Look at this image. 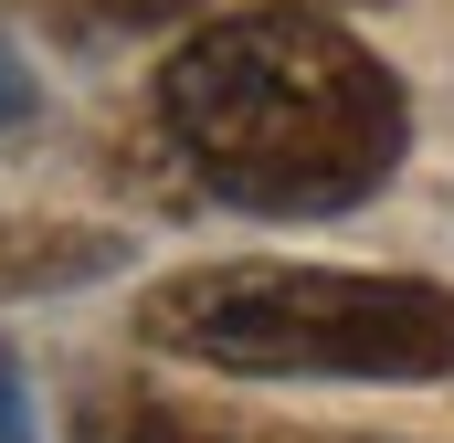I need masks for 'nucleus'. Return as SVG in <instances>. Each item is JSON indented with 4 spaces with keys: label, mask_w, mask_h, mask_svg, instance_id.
I'll use <instances>...</instances> for the list:
<instances>
[{
    "label": "nucleus",
    "mask_w": 454,
    "mask_h": 443,
    "mask_svg": "<svg viewBox=\"0 0 454 443\" xmlns=\"http://www.w3.org/2000/svg\"><path fill=\"white\" fill-rule=\"evenodd\" d=\"M159 127L180 137L191 180L223 190L232 212L317 222L370 201L402 169V74L348 43L328 11H232L212 32H191L159 74Z\"/></svg>",
    "instance_id": "obj_1"
},
{
    "label": "nucleus",
    "mask_w": 454,
    "mask_h": 443,
    "mask_svg": "<svg viewBox=\"0 0 454 443\" xmlns=\"http://www.w3.org/2000/svg\"><path fill=\"white\" fill-rule=\"evenodd\" d=\"M137 338L223 380H454V285L339 264H191L137 296Z\"/></svg>",
    "instance_id": "obj_2"
},
{
    "label": "nucleus",
    "mask_w": 454,
    "mask_h": 443,
    "mask_svg": "<svg viewBox=\"0 0 454 443\" xmlns=\"http://www.w3.org/2000/svg\"><path fill=\"white\" fill-rule=\"evenodd\" d=\"M74 443H254V433H232V423H212V412H191V401L96 380V391L74 401Z\"/></svg>",
    "instance_id": "obj_3"
},
{
    "label": "nucleus",
    "mask_w": 454,
    "mask_h": 443,
    "mask_svg": "<svg viewBox=\"0 0 454 443\" xmlns=\"http://www.w3.org/2000/svg\"><path fill=\"white\" fill-rule=\"evenodd\" d=\"M64 11H85V21H116V32H148V21H169V11H191V0H64Z\"/></svg>",
    "instance_id": "obj_4"
},
{
    "label": "nucleus",
    "mask_w": 454,
    "mask_h": 443,
    "mask_svg": "<svg viewBox=\"0 0 454 443\" xmlns=\"http://www.w3.org/2000/svg\"><path fill=\"white\" fill-rule=\"evenodd\" d=\"M32 106V74H21V53H11V43H0V127H11V116Z\"/></svg>",
    "instance_id": "obj_5"
},
{
    "label": "nucleus",
    "mask_w": 454,
    "mask_h": 443,
    "mask_svg": "<svg viewBox=\"0 0 454 443\" xmlns=\"http://www.w3.org/2000/svg\"><path fill=\"white\" fill-rule=\"evenodd\" d=\"M0 443H21V401H11V359H0Z\"/></svg>",
    "instance_id": "obj_6"
},
{
    "label": "nucleus",
    "mask_w": 454,
    "mask_h": 443,
    "mask_svg": "<svg viewBox=\"0 0 454 443\" xmlns=\"http://www.w3.org/2000/svg\"><path fill=\"white\" fill-rule=\"evenodd\" d=\"M275 11H359V0H275Z\"/></svg>",
    "instance_id": "obj_7"
}]
</instances>
